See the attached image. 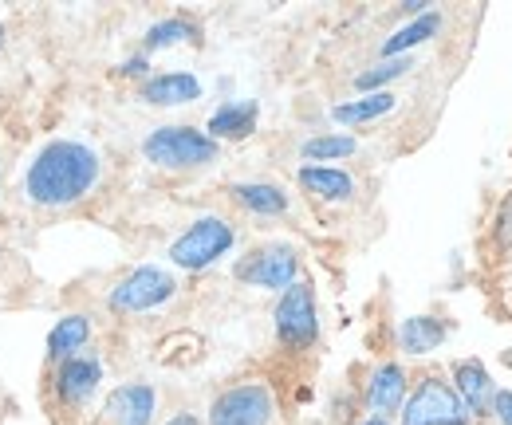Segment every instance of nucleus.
Segmentation results:
<instances>
[{
	"label": "nucleus",
	"instance_id": "nucleus-1",
	"mask_svg": "<svg viewBox=\"0 0 512 425\" xmlns=\"http://www.w3.org/2000/svg\"><path fill=\"white\" fill-rule=\"evenodd\" d=\"M99 182V154L83 142H48L36 162L28 166V178H24V193L36 201V205H48V209H64L75 205L79 197H87Z\"/></svg>",
	"mask_w": 512,
	"mask_h": 425
},
{
	"label": "nucleus",
	"instance_id": "nucleus-2",
	"mask_svg": "<svg viewBox=\"0 0 512 425\" xmlns=\"http://www.w3.org/2000/svg\"><path fill=\"white\" fill-rule=\"evenodd\" d=\"M142 150L162 170H193V166H209L217 158V142L193 126H162L146 138Z\"/></svg>",
	"mask_w": 512,
	"mask_h": 425
},
{
	"label": "nucleus",
	"instance_id": "nucleus-3",
	"mask_svg": "<svg viewBox=\"0 0 512 425\" xmlns=\"http://www.w3.org/2000/svg\"><path fill=\"white\" fill-rule=\"evenodd\" d=\"M233 241H237V233H233V225L225 217H201L170 244V260L178 268H186V272H201V268L217 264L233 248Z\"/></svg>",
	"mask_w": 512,
	"mask_h": 425
},
{
	"label": "nucleus",
	"instance_id": "nucleus-4",
	"mask_svg": "<svg viewBox=\"0 0 512 425\" xmlns=\"http://www.w3.org/2000/svg\"><path fill=\"white\" fill-rule=\"evenodd\" d=\"M276 335L292 351H304V347L316 343L320 319H316V292H312V284L296 280L292 288H284V296L276 304Z\"/></svg>",
	"mask_w": 512,
	"mask_h": 425
},
{
	"label": "nucleus",
	"instance_id": "nucleus-5",
	"mask_svg": "<svg viewBox=\"0 0 512 425\" xmlns=\"http://www.w3.org/2000/svg\"><path fill=\"white\" fill-rule=\"evenodd\" d=\"M272 414H276L272 390L264 382H241L217 394L209 410V425H272Z\"/></svg>",
	"mask_w": 512,
	"mask_h": 425
},
{
	"label": "nucleus",
	"instance_id": "nucleus-6",
	"mask_svg": "<svg viewBox=\"0 0 512 425\" xmlns=\"http://www.w3.org/2000/svg\"><path fill=\"white\" fill-rule=\"evenodd\" d=\"M300 276V256L292 244H264L249 252V260L237 264V280L253 284V288H268V292H280V288H292Z\"/></svg>",
	"mask_w": 512,
	"mask_h": 425
},
{
	"label": "nucleus",
	"instance_id": "nucleus-7",
	"mask_svg": "<svg viewBox=\"0 0 512 425\" xmlns=\"http://www.w3.org/2000/svg\"><path fill=\"white\" fill-rule=\"evenodd\" d=\"M469 422V410L461 406V398L453 394V386L438 382V378H426L414 398L406 402L402 410V425H465Z\"/></svg>",
	"mask_w": 512,
	"mask_h": 425
},
{
	"label": "nucleus",
	"instance_id": "nucleus-8",
	"mask_svg": "<svg viewBox=\"0 0 512 425\" xmlns=\"http://www.w3.org/2000/svg\"><path fill=\"white\" fill-rule=\"evenodd\" d=\"M174 292H178L174 276L162 272V268H154V264H146V268H134L130 272L127 280L111 292L107 304L115 307V311H150V307L166 304Z\"/></svg>",
	"mask_w": 512,
	"mask_h": 425
},
{
	"label": "nucleus",
	"instance_id": "nucleus-9",
	"mask_svg": "<svg viewBox=\"0 0 512 425\" xmlns=\"http://www.w3.org/2000/svg\"><path fill=\"white\" fill-rule=\"evenodd\" d=\"M99 382H103V366H99V359H91V355H71V359L60 363L56 394L64 398L67 406H83V402L95 394Z\"/></svg>",
	"mask_w": 512,
	"mask_h": 425
},
{
	"label": "nucleus",
	"instance_id": "nucleus-10",
	"mask_svg": "<svg viewBox=\"0 0 512 425\" xmlns=\"http://www.w3.org/2000/svg\"><path fill=\"white\" fill-rule=\"evenodd\" d=\"M154 402H158L154 386H146V382H127V386L111 390V398H107V422L111 425H150V418H154Z\"/></svg>",
	"mask_w": 512,
	"mask_h": 425
},
{
	"label": "nucleus",
	"instance_id": "nucleus-11",
	"mask_svg": "<svg viewBox=\"0 0 512 425\" xmlns=\"http://www.w3.org/2000/svg\"><path fill=\"white\" fill-rule=\"evenodd\" d=\"M453 378H457V398H461V406L469 410V414H489L493 410V378H489V370L477 363V359H469V363H457L453 370Z\"/></svg>",
	"mask_w": 512,
	"mask_h": 425
},
{
	"label": "nucleus",
	"instance_id": "nucleus-12",
	"mask_svg": "<svg viewBox=\"0 0 512 425\" xmlns=\"http://www.w3.org/2000/svg\"><path fill=\"white\" fill-rule=\"evenodd\" d=\"M402 398H406V374L398 363H383L371 374V386H367V402L375 410V418H390L402 410Z\"/></svg>",
	"mask_w": 512,
	"mask_h": 425
},
{
	"label": "nucleus",
	"instance_id": "nucleus-13",
	"mask_svg": "<svg viewBox=\"0 0 512 425\" xmlns=\"http://www.w3.org/2000/svg\"><path fill=\"white\" fill-rule=\"evenodd\" d=\"M142 99L154 103V107H182L201 99V83L186 75V71H170V75H154L146 87H142Z\"/></svg>",
	"mask_w": 512,
	"mask_h": 425
},
{
	"label": "nucleus",
	"instance_id": "nucleus-14",
	"mask_svg": "<svg viewBox=\"0 0 512 425\" xmlns=\"http://www.w3.org/2000/svg\"><path fill=\"white\" fill-rule=\"evenodd\" d=\"M398 343L406 355H430L446 343V323L442 319H430V315H414V319H402L398 327Z\"/></svg>",
	"mask_w": 512,
	"mask_h": 425
},
{
	"label": "nucleus",
	"instance_id": "nucleus-15",
	"mask_svg": "<svg viewBox=\"0 0 512 425\" xmlns=\"http://www.w3.org/2000/svg\"><path fill=\"white\" fill-rule=\"evenodd\" d=\"M256 126V103L253 99H237V103H225L213 111L209 119V138H249Z\"/></svg>",
	"mask_w": 512,
	"mask_h": 425
},
{
	"label": "nucleus",
	"instance_id": "nucleus-16",
	"mask_svg": "<svg viewBox=\"0 0 512 425\" xmlns=\"http://www.w3.org/2000/svg\"><path fill=\"white\" fill-rule=\"evenodd\" d=\"M87 339H91V323H87V315H64V319L52 327V335H48V359L64 363V359H71V355L83 351Z\"/></svg>",
	"mask_w": 512,
	"mask_h": 425
},
{
	"label": "nucleus",
	"instance_id": "nucleus-17",
	"mask_svg": "<svg viewBox=\"0 0 512 425\" xmlns=\"http://www.w3.org/2000/svg\"><path fill=\"white\" fill-rule=\"evenodd\" d=\"M300 185H304L308 193L323 197V201H347V197L355 193L351 174L331 170V166H304V170H300Z\"/></svg>",
	"mask_w": 512,
	"mask_h": 425
},
{
	"label": "nucleus",
	"instance_id": "nucleus-18",
	"mask_svg": "<svg viewBox=\"0 0 512 425\" xmlns=\"http://www.w3.org/2000/svg\"><path fill=\"white\" fill-rule=\"evenodd\" d=\"M394 111V95L390 91H375V95H363L355 103H339L331 107V119L343 122V126H359V122H375Z\"/></svg>",
	"mask_w": 512,
	"mask_h": 425
},
{
	"label": "nucleus",
	"instance_id": "nucleus-19",
	"mask_svg": "<svg viewBox=\"0 0 512 425\" xmlns=\"http://www.w3.org/2000/svg\"><path fill=\"white\" fill-rule=\"evenodd\" d=\"M438 28H442V16H438V12H422V16L414 20V24H406L402 32H394V36L386 40V44H383V56H386V60H398L402 52H410V48L426 44V40H430V36H434Z\"/></svg>",
	"mask_w": 512,
	"mask_h": 425
},
{
	"label": "nucleus",
	"instance_id": "nucleus-20",
	"mask_svg": "<svg viewBox=\"0 0 512 425\" xmlns=\"http://www.w3.org/2000/svg\"><path fill=\"white\" fill-rule=\"evenodd\" d=\"M233 197L249 209V213H264V217H276L288 209V193L280 185H268V182H249V185H237Z\"/></svg>",
	"mask_w": 512,
	"mask_h": 425
},
{
	"label": "nucleus",
	"instance_id": "nucleus-21",
	"mask_svg": "<svg viewBox=\"0 0 512 425\" xmlns=\"http://www.w3.org/2000/svg\"><path fill=\"white\" fill-rule=\"evenodd\" d=\"M300 154L308 162H331V158H347L355 154V138L351 134H320V138H308L300 146Z\"/></svg>",
	"mask_w": 512,
	"mask_h": 425
},
{
	"label": "nucleus",
	"instance_id": "nucleus-22",
	"mask_svg": "<svg viewBox=\"0 0 512 425\" xmlns=\"http://www.w3.org/2000/svg\"><path fill=\"white\" fill-rule=\"evenodd\" d=\"M193 36H197V28H193L190 20H162V24H154L146 32V48L158 52V48H170V44H186Z\"/></svg>",
	"mask_w": 512,
	"mask_h": 425
},
{
	"label": "nucleus",
	"instance_id": "nucleus-23",
	"mask_svg": "<svg viewBox=\"0 0 512 425\" xmlns=\"http://www.w3.org/2000/svg\"><path fill=\"white\" fill-rule=\"evenodd\" d=\"M410 67H414V63H410V56H398V60H383L379 67L363 71V75L355 79V87H359V91H375V87H383V83H390V79H402V75H406Z\"/></svg>",
	"mask_w": 512,
	"mask_h": 425
},
{
	"label": "nucleus",
	"instance_id": "nucleus-24",
	"mask_svg": "<svg viewBox=\"0 0 512 425\" xmlns=\"http://www.w3.org/2000/svg\"><path fill=\"white\" fill-rule=\"evenodd\" d=\"M493 418L501 425H512V390H497L493 394Z\"/></svg>",
	"mask_w": 512,
	"mask_h": 425
},
{
	"label": "nucleus",
	"instance_id": "nucleus-25",
	"mask_svg": "<svg viewBox=\"0 0 512 425\" xmlns=\"http://www.w3.org/2000/svg\"><path fill=\"white\" fill-rule=\"evenodd\" d=\"M123 71H127V75H142V71H146V56H134V60H127V63H123Z\"/></svg>",
	"mask_w": 512,
	"mask_h": 425
},
{
	"label": "nucleus",
	"instance_id": "nucleus-26",
	"mask_svg": "<svg viewBox=\"0 0 512 425\" xmlns=\"http://www.w3.org/2000/svg\"><path fill=\"white\" fill-rule=\"evenodd\" d=\"M166 425H201V422H197L193 414H178V418H170Z\"/></svg>",
	"mask_w": 512,
	"mask_h": 425
},
{
	"label": "nucleus",
	"instance_id": "nucleus-27",
	"mask_svg": "<svg viewBox=\"0 0 512 425\" xmlns=\"http://www.w3.org/2000/svg\"><path fill=\"white\" fill-rule=\"evenodd\" d=\"M406 12H426V0H406Z\"/></svg>",
	"mask_w": 512,
	"mask_h": 425
},
{
	"label": "nucleus",
	"instance_id": "nucleus-28",
	"mask_svg": "<svg viewBox=\"0 0 512 425\" xmlns=\"http://www.w3.org/2000/svg\"><path fill=\"white\" fill-rule=\"evenodd\" d=\"M363 425H386V422H383V418H367Z\"/></svg>",
	"mask_w": 512,
	"mask_h": 425
}]
</instances>
